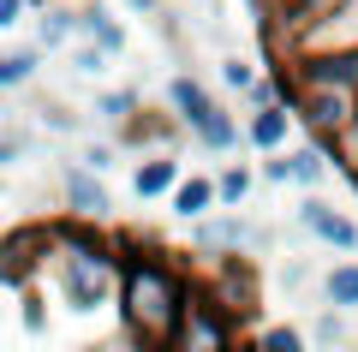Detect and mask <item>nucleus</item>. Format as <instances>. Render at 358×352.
<instances>
[{
  "label": "nucleus",
  "mask_w": 358,
  "mask_h": 352,
  "mask_svg": "<svg viewBox=\"0 0 358 352\" xmlns=\"http://www.w3.org/2000/svg\"><path fill=\"white\" fill-rule=\"evenodd\" d=\"M185 299H192V281L185 269H173L162 251H126V269H120V328H126L131 346H173L179 316H185Z\"/></svg>",
  "instance_id": "nucleus-1"
},
{
  "label": "nucleus",
  "mask_w": 358,
  "mask_h": 352,
  "mask_svg": "<svg viewBox=\"0 0 358 352\" xmlns=\"http://www.w3.org/2000/svg\"><path fill=\"white\" fill-rule=\"evenodd\" d=\"M120 269L126 251L120 239H108L102 221H54V287H60L66 311H96V304L120 299Z\"/></svg>",
  "instance_id": "nucleus-2"
},
{
  "label": "nucleus",
  "mask_w": 358,
  "mask_h": 352,
  "mask_svg": "<svg viewBox=\"0 0 358 352\" xmlns=\"http://www.w3.org/2000/svg\"><path fill=\"white\" fill-rule=\"evenodd\" d=\"M239 335H245V316H233L209 281H192V299H185V316H179L173 346L179 352H209V346H233Z\"/></svg>",
  "instance_id": "nucleus-3"
},
{
  "label": "nucleus",
  "mask_w": 358,
  "mask_h": 352,
  "mask_svg": "<svg viewBox=\"0 0 358 352\" xmlns=\"http://www.w3.org/2000/svg\"><path fill=\"white\" fill-rule=\"evenodd\" d=\"M293 108H299V120L310 126V138H322L329 150H334V143H341L346 132L358 126V90L305 84V90H293Z\"/></svg>",
  "instance_id": "nucleus-4"
},
{
  "label": "nucleus",
  "mask_w": 358,
  "mask_h": 352,
  "mask_svg": "<svg viewBox=\"0 0 358 352\" xmlns=\"http://www.w3.org/2000/svg\"><path fill=\"white\" fill-rule=\"evenodd\" d=\"M54 263V227L48 221H30V227H13L6 239H0V281L13 293H24L36 281V269Z\"/></svg>",
  "instance_id": "nucleus-5"
},
{
  "label": "nucleus",
  "mask_w": 358,
  "mask_h": 352,
  "mask_svg": "<svg viewBox=\"0 0 358 352\" xmlns=\"http://www.w3.org/2000/svg\"><path fill=\"white\" fill-rule=\"evenodd\" d=\"M263 245H268V233L251 227L239 209H221V215L192 221V251L197 257H233V251H263Z\"/></svg>",
  "instance_id": "nucleus-6"
},
{
  "label": "nucleus",
  "mask_w": 358,
  "mask_h": 352,
  "mask_svg": "<svg viewBox=\"0 0 358 352\" xmlns=\"http://www.w3.org/2000/svg\"><path fill=\"white\" fill-rule=\"evenodd\" d=\"M287 84H329V90H358V42H334V48H305L287 72Z\"/></svg>",
  "instance_id": "nucleus-7"
},
{
  "label": "nucleus",
  "mask_w": 358,
  "mask_h": 352,
  "mask_svg": "<svg viewBox=\"0 0 358 352\" xmlns=\"http://www.w3.org/2000/svg\"><path fill=\"white\" fill-rule=\"evenodd\" d=\"M209 287H215V293H221V304H227L233 316H245V323H251L257 304H263V293H257V263H251V251L215 257V281H209Z\"/></svg>",
  "instance_id": "nucleus-8"
},
{
  "label": "nucleus",
  "mask_w": 358,
  "mask_h": 352,
  "mask_svg": "<svg viewBox=\"0 0 358 352\" xmlns=\"http://www.w3.org/2000/svg\"><path fill=\"white\" fill-rule=\"evenodd\" d=\"M60 191H66V209H72L78 221H108V215H114V197H108L102 174L84 167V162H66L60 167Z\"/></svg>",
  "instance_id": "nucleus-9"
},
{
  "label": "nucleus",
  "mask_w": 358,
  "mask_h": 352,
  "mask_svg": "<svg viewBox=\"0 0 358 352\" xmlns=\"http://www.w3.org/2000/svg\"><path fill=\"white\" fill-rule=\"evenodd\" d=\"M299 227L317 233L322 245H334V251H358V221H346V215L329 209L322 197H305V203H299Z\"/></svg>",
  "instance_id": "nucleus-10"
},
{
  "label": "nucleus",
  "mask_w": 358,
  "mask_h": 352,
  "mask_svg": "<svg viewBox=\"0 0 358 352\" xmlns=\"http://www.w3.org/2000/svg\"><path fill=\"white\" fill-rule=\"evenodd\" d=\"M293 120L299 108L293 101H268V108H251V120H245V143L251 150H287V138H293Z\"/></svg>",
  "instance_id": "nucleus-11"
},
{
  "label": "nucleus",
  "mask_w": 358,
  "mask_h": 352,
  "mask_svg": "<svg viewBox=\"0 0 358 352\" xmlns=\"http://www.w3.org/2000/svg\"><path fill=\"white\" fill-rule=\"evenodd\" d=\"M78 36H84V42H102L108 54H126V48H131L126 24H120V18L108 13L102 0H84V6H78Z\"/></svg>",
  "instance_id": "nucleus-12"
},
{
  "label": "nucleus",
  "mask_w": 358,
  "mask_h": 352,
  "mask_svg": "<svg viewBox=\"0 0 358 352\" xmlns=\"http://www.w3.org/2000/svg\"><path fill=\"white\" fill-rule=\"evenodd\" d=\"M185 132H192V138L203 143V150H215V155H227L233 143H239V120H233V113L221 108V101H209L203 113H192V120H185Z\"/></svg>",
  "instance_id": "nucleus-13"
},
{
  "label": "nucleus",
  "mask_w": 358,
  "mask_h": 352,
  "mask_svg": "<svg viewBox=\"0 0 358 352\" xmlns=\"http://www.w3.org/2000/svg\"><path fill=\"white\" fill-rule=\"evenodd\" d=\"M173 185H179V155H173V150L143 155L138 174H131V191H138L143 203H150V197H173Z\"/></svg>",
  "instance_id": "nucleus-14"
},
{
  "label": "nucleus",
  "mask_w": 358,
  "mask_h": 352,
  "mask_svg": "<svg viewBox=\"0 0 358 352\" xmlns=\"http://www.w3.org/2000/svg\"><path fill=\"white\" fill-rule=\"evenodd\" d=\"M221 209V185L209 174H192V179H179L173 185V215L179 221H203V215Z\"/></svg>",
  "instance_id": "nucleus-15"
},
{
  "label": "nucleus",
  "mask_w": 358,
  "mask_h": 352,
  "mask_svg": "<svg viewBox=\"0 0 358 352\" xmlns=\"http://www.w3.org/2000/svg\"><path fill=\"white\" fill-rule=\"evenodd\" d=\"M72 36H78V6L48 0V6H42V24H36V42H42V48H66Z\"/></svg>",
  "instance_id": "nucleus-16"
},
{
  "label": "nucleus",
  "mask_w": 358,
  "mask_h": 352,
  "mask_svg": "<svg viewBox=\"0 0 358 352\" xmlns=\"http://www.w3.org/2000/svg\"><path fill=\"white\" fill-rule=\"evenodd\" d=\"M42 54H48L42 42H36V48H6V54H0V90H24L30 78L42 72Z\"/></svg>",
  "instance_id": "nucleus-17"
},
{
  "label": "nucleus",
  "mask_w": 358,
  "mask_h": 352,
  "mask_svg": "<svg viewBox=\"0 0 358 352\" xmlns=\"http://www.w3.org/2000/svg\"><path fill=\"white\" fill-rule=\"evenodd\" d=\"M138 108H143V96H138V90H102L90 113H96V120H102L108 132H120V126H126V120H131Z\"/></svg>",
  "instance_id": "nucleus-18"
},
{
  "label": "nucleus",
  "mask_w": 358,
  "mask_h": 352,
  "mask_svg": "<svg viewBox=\"0 0 358 352\" xmlns=\"http://www.w3.org/2000/svg\"><path fill=\"white\" fill-rule=\"evenodd\" d=\"M322 304L358 311V263H334L329 275H322Z\"/></svg>",
  "instance_id": "nucleus-19"
},
{
  "label": "nucleus",
  "mask_w": 358,
  "mask_h": 352,
  "mask_svg": "<svg viewBox=\"0 0 358 352\" xmlns=\"http://www.w3.org/2000/svg\"><path fill=\"white\" fill-rule=\"evenodd\" d=\"M329 179V143H305V150H293V185H322Z\"/></svg>",
  "instance_id": "nucleus-20"
},
{
  "label": "nucleus",
  "mask_w": 358,
  "mask_h": 352,
  "mask_svg": "<svg viewBox=\"0 0 358 352\" xmlns=\"http://www.w3.org/2000/svg\"><path fill=\"white\" fill-rule=\"evenodd\" d=\"M215 185H221V209H239V203H245V191H251V167L227 162V167L215 174Z\"/></svg>",
  "instance_id": "nucleus-21"
},
{
  "label": "nucleus",
  "mask_w": 358,
  "mask_h": 352,
  "mask_svg": "<svg viewBox=\"0 0 358 352\" xmlns=\"http://www.w3.org/2000/svg\"><path fill=\"white\" fill-rule=\"evenodd\" d=\"M346 316H352V311H341V304H322V316L310 323V340H317V346H341V340H346Z\"/></svg>",
  "instance_id": "nucleus-22"
},
{
  "label": "nucleus",
  "mask_w": 358,
  "mask_h": 352,
  "mask_svg": "<svg viewBox=\"0 0 358 352\" xmlns=\"http://www.w3.org/2000/svg\"><path fill=\"white\" fill-rule=\"evenodd\" d=\"M305 328H287V323H275V328H257V346H268V352H305Z\"/></svg>",
  "instance_id": "nucleus-23"
},
{
  "label": "nucleus",
  "mask_w": 358,
  "mask_h": 352,
  "mask_svg": "<svg viewBox=\"0 0 358 352\" xmlns=\"http://www.w3.org/2000/svg\"><path fill=\"white\" fill-rule=\"evenodd\" d=\"M108 60H120V54H108L102 42H84V48H72V72H78V78H102Z\"/></svg>",
  "instance_id": "nucleus-24"
},
{
  "label": "nucleus",
  "mask_w": 358,
  "mask_h": 352,
  "mask_svg": "<svg viewBox=\"0 0 358 352\" xmlns=\"http://www.w3.org/2000/svg\"><path fill=\"white\" fill-rule=\"evenodd\" d=\"M221 84H227V90H251L257 84V66L239 60V54H227V60H221Z\"/></svg>",
  "instance_id": "nucleus-25"
},
{
  "label": "nucleus",
  "mask_w": 358,
  "mask_h": 352,
  "mask_svg": "<svg viewBox=\"0 0 358 352\" xmlns=\"http://www.w3.org/2000/svg\"><path fill=\"white\" fill-rule=\"evenodd\" d=\"M36 120H42V126H54V132H84V120H78L72 108H60V101H42Z\"/></svg>",
  "instance_id": "nucleus-26"
},
{
  "label": "nucleus",
  "mask_w": 358,
  "mask_h": 352,
  "mask_svg": "<svg viewBox=\"0 0 358 352\" xmlns=\"http://www.w3.org/2000/svg\"><path fill=\"white\" fill-rule=\"evenodd\" d=\"M263 179H268V185H293V150H268Z\"/></svg>",
  "instance_id": "nucleus-27"
},
{
  "label": "nucleus",
  "mask_w": 358,
  "mask_h": 352,
  "mask_svg": "<svg viewBox=\"0 0 358 352\" xmlns=\"http://www.w3.org/2000/svg\"><path fill=\"white\" fill-rule=\"evenodd\" d=\"M24 126H18V120H13V126H6V138H0V167H18V162H24Z\"/></svg>",
  "instance_id": "nucleus-28"
},
{
  "label": "nucleus",
  "mask_w": 358,
  "mask_h": 352,
  "mask_svg": "<svg viewBox=\"0 0 358 352\" xmlns=\"http://www.w3.org/2000/svg\"><path fill=\"white\" fill-rule=\"evenodd\" d=\"M84 167H96V174H108L114 167V143H84V155H78Z\"/></svg>",
  "instance_id": "nucleus-29"
},
{
  "label": "nucleus",
  "mask_w": 358,
  "mask_h": 352,
  "mask_svg": "<svg viewBox=\"0 0 358 352\" xmlns=\"http://www.w3.org/2000/svg\"><path fill=\"white\" fill-rule=\"evenodd\" d=\"M24 6H30V0H0V30H18V24H24Z\"/></svg>",
  "instance_id": "nucleus-30"
},
{
  "label": "nucleus",
  "mask_w": 358,
  "mask_h": 352,
  "mask_svg": "<svg viewBox=\"0 0 358 352\" xmlns=\"http://www.w3.org/2000/svg\"><path fill=\"white\" fill-rule=\"evenodd\" d=\"M131 13H150V18H162V0H126Z\"/></svg>",
  "instance_id": "nucleus-31"
},
{
  "label": "nucleus",
  "mask_w": 358,
  "mask_h": 352,
  "mask_svg": "<svg viewBox=\"0 0 358 352\" xmlns=\"http://www.w3.org/2000/svg\"><path fill=\"white\" fill-rule=\"evenodd\" d=\"M30 6H36V13H42V6H48V0H30Z\"/></svg>",
  "instance_id": "nucleus-32"
}]
</instances>
